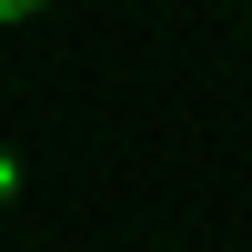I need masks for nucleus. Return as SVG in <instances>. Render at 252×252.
Masks as SVG:
<instances>
[{
	"label": "nucleus",
	"instance_id": "obj_1",
	"mask_svg": "<svg viewBox=\"0 0 252 252\" xmlns=\"http://www.w3.org/2000/svg\"><path fill=\"white\" fill-rule=\"evenodd\" d=\"M40 10H51V0H0V20H40Z\"/></svg>",
	"mask_w": 252,
	"mask_h": 252
},
{
	"label": "nucleus",
	"instance_id": "obj_2",
	"mask_svg": "<svg viewBox=\"0 0 252 252\" xmlns=\"http://www.w3.org/2000/svg\"><path fill=\"white\" fill-rule=\"evenodd\" d=\"M10 192H20V161H10V152H0V202H10Z\"/></svg>",
	"mask_w": 252,
	"mask_h": 252
}]
</instances>
